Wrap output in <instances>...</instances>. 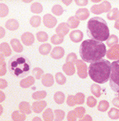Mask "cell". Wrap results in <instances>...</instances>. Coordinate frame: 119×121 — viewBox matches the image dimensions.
<instances>
[{
    "mask_svg": "<svg viewBox=\"0 0 119 121\" xmlns=\"http://www.w3.org/2000/svg\"><path fill=\"white\" fill-rule=\"evenodd\" d=\"M106 53V47L103 42L93 39L84 41L80 45L79 54L81 59L87 63H94L102 59Z\"/></svg>",
    "mask_w": 119,
    "mask_h": 121,
    "instance_id": "1",
    "label": "cell"
},
{
    "mask_svg": "<svg viewBox=\"0 0 119 121\" xmlns=\"http://www.w3.org/2000/svg\"><path fill=\"white\" fill-rule=\"evenodd\" d=\"M86 32L90 39L101 42L108 40L110 36V31L106 22L98 17H92L88 20Z\"/></svg>",
    "mask_w": 119,
    "mask_h": 121,
    "instance_id": "2",
    "label": "cell"
},
{
    "mask_svg": "<svg viewBox=\"0 0 119 121\" xmlns=\"http://www.w3.org/2000/svg\"><path fill=\"white\" fill-rule=\"evenodd\" d=\"M7 67L13 76L22 78L28 76L30 73L31 63L29 58L26 56L17 54L9 59Z\"/></svg>",
    "mask_w": 119,
    "mask_h": 121,
    "instance_id": "3",
    "label": "cell"
},
{
    "mask_svg": "<svg viewBox=\"0 0 119 121\" xmlns=\"http://www.w3.org/2000/svg\"><path fill=\"white\" fill-rule=\"evenodd\" d=\"M111 64L108 60L101 59L92 63L88 67L90 78L96 83L103 84L108 81L110 75Z\"/></svg>",
    "mask_w": 119,
    "mask_h": 121,
    "instance_id": "4",
    "label": "cell"
},
{
    "mask_svg": "<svg viewBox=\"0 0 119 121\" xmlns=\"http://www.w3.org/2000/svg\"><path fill=\"white\" fill-rule=\"evenodd\" d=\"M109 81L111 89L115 93H119V60L111 63Z\"/></svg>",
    "mask_w": 119,
    "mask_h": 121,
    "instance_id": "5",
    "label": "cell"
},
{
    "mask_svg": "<svg viewBox=\"0 0 119 121\" xmlns=\"http://www.w3.org/2000/svg\"><path fill=\"white\" fill-rule=\"evenodd\" d=\"M43 23L47 28H53L57 23V19L53 15L50 14H46L43 17Z\"/></svg>",
    "mask_w": 119,
    "mask_h": 121,
    "instance_id": "6",
    "label": "cell"
},
{
    "mask_svg": "<svg viewBox=\"0 0 119 121\" xmlns=\"http://www.w3.org/2000/svg\"><path fill=\"white\" fill-rule=\"evenodd\" d=\"M78 69V75L81 78H86L87 77V67L86 65L81 60H79L75 64Z\"/></svg>",
    "mask_w": 119,
    "mask_h": 121,
    "instance_id": "7",
    "label": "cell"
},
{
    "mask_svg": "<svg viewBox=\"0 0 119 121\" xmlns=\"http://www.w3.org/2000/svg\"><path fill=\"white\" fill-rule=\"evenodd\" d=\"M21 39H22V41L23 43L25 46H27L32 45L34 43V41H35L34 36L31 32H25V33H24L22 35Z\"/></svg>",
    "mask_w": 119,
    "mask_h": 121,
    "instance_id": "8",
    "label": "cell"
},
{
    "mask_svg": "<svg viewBox=\"0 0 119 121\" xmlns=\"http://www.w3.org/2000/svg\"><path fill=\"white\" fill-rule=\"evenodd\" d=\"M69 26L67 24V23H65V22H63V23H61L60 24H58L56 29V34L64 36V37L69 33Z\"/></svg>",
    "mask_w": 119,
    "mask_h": 121,
    "instance_id": "9",
    "label": "cell"
},
{
    "mask_svg": "<svg viewBox=\"0 0 119 121\" xmlns=\"http://www.w3.org/2000/svg\"><path fill=\"white\" fill-rule=\"evenodd\" d=\"M65 53L64 48L61 46H56L53 48L51 52V56L53 59H60L62 58Z\"/></svg>",
    "mask_w": 119,
    "mask_h": 121,
    "instance_id": "10",
    "label": "cell"
},
{
    "mask_svg": "<svg viewBox=\"0 0 119 121\" xmlns=\"http://www.w3.org/2000/svg\"><path fill=\"white\" fill-rule=\"evenodd\" d=\"M70 39L74 43H79L84 38V34L80 30H74L70 33Z\"/></svg>",
    "mask_w": 119,
    "mask_h": 121,
    "instance_id": "11",
    "label": "cell"
},
{
    "mask_svg": "<svg viewBox=\"0 0 119 121\" xmlns=\"http://www.w3.org/2000/svg\"><path fill=\"white\" fill-rule=\"evenodd\" d=\"M47 104L44 100L36 101L32 104V110L36 113H40L46 107Z\"/></svg>",
    "mask_w": 119,
    "mask_h": 121,
    "instance_id": "12",
    "label": "cell"
},
{
    "mask_svg": "<svg viewBox=\"0 0 119 121\" xmlns=\"http://www.w3.org/2000/svg\"><path fill=\"white\" fill-rule=\"evenodd\" d=\"M89 15H90V12H89V11L87 9H86V8H81V9H79L76 12L75 17L78 19H79V20L84 21V20H86L88 18Z\"/></svg>",
    "mask_w": 119,
    "mask_h": 121,
    "instance_id": "13",
    "label": "cell"
},
{
    "mask_svg": "<svg viewBox=\"0 0 119 121\" xmlns=\"http://www.w3.org/2000/svg\"><path fill=\"white\" fill-rule=\"evenodd\" d=\"M41 83L42 84L46 87H51L54 83L53 77L51 73H46L42 76L41 78Z\"/></svg>",
    "mask_w": 119,
    "mask_h": 121,
    "instance_id": "14",
    "label": "cell"
},
{
    "mask_svg": "<svg viewBox=\"0 0 119 121\" xmlns=\"http://www.w3.org/2000/svg\"><path fill=\"white\" fill-rule=\"evenodd\" d=\"M35 79L33 76H28L20 81V86L24 88H27L34 85Z\"/></svg>",
    "mask_w": 119,
    "mask_h": 121,
    "instance_id": "15",
    "label": "cell"
},
{
    "mask_svg": "<svg viewBox=\"0 0 119 121\" xmlns=\"http://www.w3.org/2000/svg\"><path fill=\"white\" fill-rule=\"evenodd\" d=\"M5 26L7 29H9L10 31H15L19 28V24L16 19H9L8 21H7V22L5 24Z\"/></svg>",
    "mask_w": 119,
    "mask_h": 121,
    "instance_id": "16",
    "label": "cell"
},
{
    "mask_svg": "<svg viewBox=\"0 0 119 121\" xmlns=\"http://www.w3.org/2000/svg\"><path fill=\"white\" fill-rule=\"evenodd\" d=\"M63 71L68 76H72L76 72V69L74 64L70 63H66L63 66Z\"/></svg>",
    "mask_w": 119,
    "mask_h": 121,
    "instance_id": "17",
    "label": "cell"
},
{
    "mask_svg": "<svg viewBox=\"0 0 119 121\" xmlns=\"http://www.w3.org/2000/svg\"><path fill=\"white\" fill-rule=\"evenodd\" d=\"M19 108L20 112H22V113H24L25 115H29L31 113L30 105L28 102L23 101V102L20 103V104L19 105Z\"/></svg>",
    "mask_w": 119,
    "mask_h": 121,
    "instance_id": "18",
    "label": "cell"
},
{
    "mask_svg": "<svg viewBox=\"0 0 119 121\" xmlns=\"http://www.w3.org/2000/svg\"><path fill=\"white\" fill-rule=\"evenodd\" d=\"M13 50L17 53H21L23 51V46L17 39H13L10 41Z\"/></svg>",
    "mask_w": 119,
    "mask_h": 121,
    "instance_id": "19",
    "label": "cell"
},
{
    "mask_svg": "<svg viewBox=\"0 0 119 121\" xmlns=\"http://www.w3.org/2000/svg\"><path fill=\"white\" fill-rule=\"evenodd\" d=\"M12 118L14 121H24L26 120V116L25 115V114L22 113V112L17 110L12 112Z\"/></svg>",
    "mask_w": 119,
    "mask_h": 121,
    "instance_id": "20",
    "label": "cell"
},
{
    "mask_svg": "<svg viewBox=\"0 0 119 121\" xmlns=\"http://www.w3.org/2000/svg\"><path fill=\"white\" fill-rule=\"evenodd\" d=\"M80 24V20L78 19L76 17H71L67 21V24L70 29H76L79 26Z\"/></svg>",
    "mask_w": 119,
    "mask_h": 121,
    "instance_id": "21",
    "label": "cell"
},
{
    "mask_svg": "<svg viewBox=\"0 0 119 121\" xmlns=\"http://www.w3.org/2000/svg\"><path fill=\"white\" fill-rule=\"evenodd\" d=\"M53 99L57 104H63L65 100V95L61 91H58L54 94Z\"/></svg>",
    "mask_w": 119,
    "mask_h": 121,
    "instance_id": "22",
    "label": "cell"
},
{
    "mask_svg": "<svg viewBox=\"0 0 119 121\" xmlns=\"http://www.w3.org/2000/svg\"><path fill=\"white\" fill-rule=\"evenodd\" d=\"M39 53L41 55H47L51 50V46L50 43H43L39 46Z\"/></svg>",
    "mask_w": 119,
    "mask_h": 121,
    "instance_id": "23",
    "label": "cell"
},
{
    "mask_svg": "<svg viewBox=\"0 0 119 121\" xmlns=\"http://www.w3.org/2000/svg\"><path fill=\"white\" fill-rule=\"evenodd\" d=\"M43 118L44 121H53L54 119L53 110L51 108H47L43 112Z\"/></svg>",
    "mask_w": 119,
    "mask_h": 121,
    "instance_id": "24",
    "label": "cell"
},
{
    "mask_svg": "<svg viewBox=\"0 0 119 121\" xmlns=\"http://www.w3.org/2000/svg\"><path fill=\"white\" fill-rule=\"evenodd\" d=\"M43 11V6L39 2H34L31 6V12L34 14H40Z\"/></svg>",
    "mask_w": 119,
    "mask_h": 121,
    "instance_id": "25",
    "label": "cell"
},
{
    "mask_svg": "<svg viewBox=\"0 0 119 121\" xmlns=\"http://www.w3.org/2000/svg\"><path fill=\"white\" fill-rule=\"evenodd\" d=\"M55 78L58 85H64L66 82V78L64 76L62 73H60V72L56 73L55 75Z\"/></svg>",
    "mask_w": 119,
    "mask_h": 121,
    "instance_id": "26",
    "label": "cell"
},
{
    "mask_svg": "<svg viewBox=\"0 0 119 121\" xmlns=\"http://www.w3.org/2000/svg\"><path fill=\"white\" fill-rule=\"evenodd\" d=\"M65 112L62 110H54V120L56 121H62L64 119Z\"/></svg>",
    "mask_w": 119,
    "mask_h": 121,
    "instance_id": "27",
    "label": "cell"
},
{
    "mask_svg": "<svg viewBox=\"0 0 119 121\" xmlns=\"http://www.w3.org/2000/svg\"><path fill=\"white\" fill-rule=\"evenodd\" d=\"M1 51L5 56H9L12 54V51L9 46L6 43H2L1 44Z\"/></svg>",
    "mask_w": 119,
    "mask_h": 121,
    "instance_id": "28",
    "label": "cell"
},
{
    "mask_svg": "<svg viewBox=\"0 0 119 121\" xmlns=\"http://www.w3.org/2000/svg\"><path fill=\"white\" fill-rule=\"evenodd\" d=\"M51 12L53 14L56 15V16H61L64 13V9L61 5L56 4L52 7Z\"/></svg>",
    "mask_w": 119,
    "mask_h": 121,
    "instance_id": "29",
    "label": "cell"
},
{
    "mask_svg": "<svg viewBox=\"0 0 119 121\" xmlns=\"http://www.w3.org/2000/svg\"><path fill=\"white\" fill-rule=\"evenodd\" d=\"M64 36H59L58 34H54L51 36V41L53 44L58 45V44H61L64 41Z\"/></svg>",
    "mask_w": 119,
    "mask_h": 121,
    "instance_id": "30",
    "label": "cell"
},
{
    "mask_svg": "<svg viewBox=\"0 0 119 121\" xmlns=\"http://www.w3.org/2000/svg\"><path fill=\"white\" fill-rule=\"evenodd\" d=\"M41 17L39 16H33L30 19V24L33 27H38L41 24Z\"/></svg>",
    "mask_w": 119,
    "mask_h": 121,
    "instance_id": "31",
    "label": "cell"
},
{
    "mask_svg": "<svg viewBox=\"0 0 119 121\" xmlns=\"http://www.w3.org/2000/svg\"><path fill=\"white\" fill-rule=\"evenodd\" d=\"M48 36L45 31H39L36 34V39L40 42H46L48 40Z\"/></svg>",
    "mask_w": 119,
    "mask_h": 121,
    "instance_id": "32",
    "label": "cell"
},
{
    "mask_svg": "<svg viewBox=\"0 0 119 121\" xmlns=\"http://www.w3.org/2000/svg\"><path fill=\"white\" fill-rule=\"evenodd\" d=\"M46 96V92L45 91H36L32 94V98L34 100H41Z\"/></svg>",
    "mask_w": 119,
    "mask_h": 121,
    "instance_id": "33",
    "label": "cell"
},
{
    "mask_svg": "<svg viewBox=\"0 0 119 121\" xmlns=\"http://www.w3.org/2000/svg\"><path fill=\"white\" fill-rule=\"evenodd\" d=\"M91 93L96 97H100L101 95V87L97 85V84H93L91 87Z\"/></svg>",
    "mask_w": 119,
    "mask_h": 121,
    "instance_id": "34",
    "label": "cell"
},
{
    "mask_svg": "<svg viewBox=\"0 0 119 121\" xmlns=\"http://www.w3.org/2000/svg\"><path fill=\"white\" fill-rule=\"evenodd\" d=\"M77 60H77V56H76V53H71L67 56L66 59V62L74 64H76V62L77 61Z\"/></svg>",
    "mask_w": 119,
    "mask_h": 121,
    "instance_id": "35",
    "label": "cell"
},
{
    "mask_svg": "<svg viewBox=\"0 0 119 121\" xmlns=\"http://www.w3.org/2000/svg\"><path fill=\"white\" fill-rule=\"evenodd\" d=\"M32 73L34 76L36 78V79H40L42 75L44 74V71L39 67H36L32 70Z\"/></svg>",
    "mask_w": 119,
    "mask_h": 121,
    "instance_id": "36",
    "label": "cell"
},
{
    "mask_svg": "<svg viewBox=\"0 0 119 121\" xmlns=\"http://www.w3.org/2000/svg\"><path fill=\"white\" fill-rule=\"evenodd\" d=\"M108 108V103L106 100H101L98 106V110L101 111V112H105L106 110H107V109Z\"/></svg>",
    "mask_w": 119,
    "mask_h": 121,
    "instance_id": "37",
    "label": "cell"
},
{
    "mask_svg": "<svg viewBox=\"0 0 119 121\" xmlns=\"http://www.w3.org/2000/svg\"><path fill=\"white\" fill-rule=\"evenodd\" d=\"M84 99H85V96L83 93H78L76 95H75V100H76V103L78 105H81L84 103Z\"/></svg>",
    "mask_w": 119,
    "mask_h": 121,
    "instance_id": "38",
    "label": "cell"
},
{
    "mask_svg": "<svg viewBox=\"0 0 119 121\" xmlns=\"http://www.w3.org/2000/svg\"><path fill=\"white\" fill-rule=\"evenodd\" d=\"M108 115L112 119H118L119 117V110L115 108H111L108 112Z\"/></svg>",
    "mask_w": 119,
    "mask_h": 121,
    "instance_id": "39",
    "label": "cell"
},
{
    "mask_svg": "<svg viewBox=\"0 0 119 121\" xmlns=\"http://www.w3.org/2000/svg\"><path fill=\"white\" fill-rule=\"evenodd\" d=\"M74 111L76 113L78 117H79V118H82L86 112V110L83 107H78L76 109H74Z\"/></svg>",
    "mask_w": 119,
    "mask_h": 121,
    "instance_id": "40",
    "label": "cell"
},
{
    "mask_svg": "<svg viewBox=\"0 0 119 121\" xmlns=\"http://www.w3.org/2000/svg\"><path fill=\"white\" fill-rule=\"evenodd\" d=\"M77 117H78V116H77L76 113L75 112L74 110L68 112L67 119H68L69 121H76Z\"/></svg>",
    "mask_w": 119,
    "mask_h": 121,
    "instance_id": "41",
    "label": "cell"
},
{
    "mask_svg": "<svg viewBox=\"0 0 119 121\" xmlns=\"http://www.w3.org/2000/svg\"><path fill=\"white\" fill-rule=\"evenodd\" d=\"M117 42H118V38L116 37V36L111 35L110 36H109L107 41V44L108 46H111L112 45H113L114 43H116Z\"/></svg>",
    "mask_w": 119,
    "mask_h": 121,
    "instance_id": "42",
    "label": "cell"
},
{
    "mask_svg": "<svg viewBox=\"0 0 119 121\" xmlns=\"http://www.w3.org/2000/svg\"><path fill=\"white\" fill-rule=\"evenodd\" d=\"M86 103H87L88 106H89L90 108H93L96 105V100L93 96H89L87 98Z\"/></svg>",
    "mask_w": 119,
    "mask_h": 121,
    "instance_id": "43",
    "label": "cell"
},
{
    "mask_svg": "<svg viewBox=\"0 0 119 121\" xmlns=\"http://www.w3.org/2000/svg\"><path fill=\"white\" fill-rule=\"evenodd\" d=\"M9 13V8L4 4H1V17H4Z\"/></svg>",
    "mask_w": 119,
    "mask_h": 121,
    "instance_id": "44",
    "label": "cell"
},
{
    "mask_svg": "<svg viewBox=\"0 0 119 121\" xmlns=\"http://www.w3.org/2000/svg\"><path fill=\"white\" fill-rule=\"evenodd\" d=\"M67 104L69 106H74L76 103V100H75V95H69L67 98Z\"/></svg>",
    "mask_w": 119,
    "mask_h": 121,
    "instance_id": "45",
    "label": "cell"
},
{
    "mask_svg": "<svg viewBox=\"0 0 119 121\" xmlns=\"http://www.w3.org/2000/svg\"><path fill=\"white\" fill-rule=\"evenodd\" d=\"M117 12V9H113V10H111L109 13H108V18L109 19V20H113V19H115V17H114V15H115V12Z\"/></svg>",
    "mask_w": 119,
    "mask_h": 121,
    "instance_id": "46",
    "label": "cell"
},
{
    "mask_svg": "<svg viewBox=\"0 0 119 121\" xmlns=\"http://www.w3.org/2000/svg\"><path fill=\"white\" fill-rule=\"evenodd\" d=\"M79 121H92V118L91 117L90 115H86L84 116L82 118H81L79 120Z\"/></svg>",
    "mask_w": 119,
    "mask_h": 121,
    "instance_id": "47",
    "label": "cell"
},
{
    "mask_svg": "<svg viewBox=\"0 0 119 121\" xmlns=\"http://www.w3.org/2000/svg\"><path fill=\"white\" fill-rule=\"evenodd\" d=\"M7 86V82L4 79H1V89H4Z\"/></svg>",
    "mask_w": 119,
    "mask_h": 121,
    "instance_id": "48",
    "label": "cell"
},
{
    "mask_svg": "<svg viewBox=\"0 0 119 121\" xmlns=\"http://www.w3.org/2000/svg\"><path fill=\"white\" fill-rule=\"evenodd\" d=\"M113 104L115 106H117L119 108V98H115L113 100Z\"/></svg>",
    "mask_w": 119,
    "mask_h": 121,
    "instance_id": "49",
    "label": "cell"
},
{
    "mask_svg": "<svg viewBox=\"0 0 119 121\" xmlns=\"http://www.w3.org/2000/svg\"><path fill=\"white\" fill-rule=\"evenodd\" d=\"M76 3L78 5H86L88 4V1L85 0V1H76Z\"/></svg>",
    "mask_w": 119,
    "mask_h": 121,
    "instance_id": "50",
    "label": "cell"
},
{
    "mask_svg": "<svg viewBox=\"0 0 119 121\" xmlns=\"http://www.w3.org/2000/svg\"><path fill=\"white\" fill-rule=\"evenodd\" d=\"M32 121H42L41 119L39 117H34L33 119H32Z\"/></svg>",
    "mask_w": 119,
    "mask_h": 121,
    "instance_id": "51",
    "label": "cell"
},
{
    "mask_svg": "<svg viewBox=\"0 0 119 121\" xmlns=\"http://www.w3.org/2000/svg\"><path fill=\"white\" fill-rule=\"evenodd\" d=\"M4 100V94L3 92L1 91V102H2Z\"/></svg>",
    "mask_w": 119,
    "mask_h": 121,
    "instance_id": "52",
    "label": "cell"
}]
</instances>
